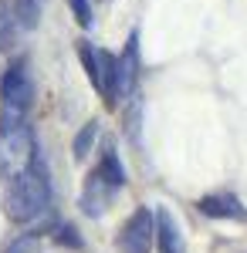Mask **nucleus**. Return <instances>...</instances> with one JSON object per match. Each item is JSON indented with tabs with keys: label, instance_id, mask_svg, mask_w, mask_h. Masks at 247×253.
Returning a JSON list of instances; mask_svg holds the SVG:
<instances>
[{
	"label": "nucleus",
	"instance_id": "obj_1",
	"mask_svg": "<svg viewBox=\"0 0 247 253\" xmlns=\"http://www.w3.org/2000/svg\"><path fill=\"white\" fill-rule=\"evenodd\" d=\"M51 206V179H48V166L34 159V166L17 179H10V189L3 199V210L14 223H31L38 219L44 210Z\"/></svg>",
	"mask_w": 247,
	"mask_h": 253
},
{
	"label": "nucleus",
	"instance_id": "obj_2",
	"mask_svg": "<svg viewBox=\"0 0 247 253\" xmlns=\"http://www.w3.org/2000/svg\"><path fill=\"white\" fill-rule=\"evenodd\" d=\"M0 98H3L0 128L27 122V108H31V75H27V61H14V64L3 71Z\"/></svg>",
	"mask_w": 247,
	"mask_h": 253
},
{
	"label": "nucleus",
	"instance_id": "obj_3",
	"mask_svg": "<svg viewBox=\"0 0 247 253\" xmlns=\"http://www.w3.org/2000/svg\"><path fill=\"white\" fill-rule=\"evenodd\" d=\"M34 135L27 128V122L20 125H7L0 128V175L3 179H17L20 172H27L34 166Z\"/></svg>",
	"mask_w": 247,
	"mask_h": 253
},
{
	"label": "nucleus",
	"instance_id": "obj_4",
	"mask_svg": "<svg viewBox=\"0 0 247 253\" xmlns=\"http://www.w3.org/2000/svg\"><path fill=\"white\" fill-rule=\"evenodd\" d=\"M152 240H156V219H152V213L142 206V210H135V213L125 219V226H122V233H119V253H149Z\"/></svg>",
	"mask_w": 247,
	"mask_h": 253
},
{
	"label": "nucleus",
	"instance_id": "obj_5",
	"mask_svg": "<svg viewBox=\"0 0 247 253\" xmlns=\"http://www.w3.org/2000/svg\"><path fill=\"white\" fill-rule=\"evenodd\" d=\"M135 75H139V38L132 34L125 41V51L115 58V101L135 91Z\"/></svg>",
	"mask_w": 247,
	"mask_h": 253
},
{
	"label": "nucleus",
	"instance_id": "obj_6",
	"mask_svg": "<svg viewBox=\"0 0 247 253\" xmlns=\"http://www.w3.org/2000/svg\"><path fill=\"white\" fill-rule=\"evenodd\" d=\"M115 193H119V189H115L112 182H109V179L95 169V172L85 179V189H81V210H85V216L98 219V216L112 206V196Z\"/></svg>",
	"mask_w": 247,
	"mask_h": 253
},
{
	"label": "nucleus",
	"instance_id": "obj_7",
	"mask_svg": "<svg viewBox=\"0 0 247 253\" xmlns=\"http://www.w3.org/2000/svg\"><path fill=\"white\" fill-rule=\"evenodd\" d=\"M156 243H159V253H186L183 233H180V226H176L170 210L156 213Z\"/></svg>",
	"mask_w": 247,
	"mask_h": 253
},
{
	"label": "nucleus",
	"instance_id": "obj_8",
	"mask_svg": "<svg viewBox=\"0 0 247 253\" xmlns=\"http://www.w3.org/2000/svg\"><path fill=\"white\" fill-rule=\"evenodd\" d=\"M200 213L203 216H213V219H247V210L227 193H217V196H203L200 203Z\"/></svg>",
	"mask_w": 247,
	"mask_h": 253
},
{
	"label": "nucleus",
	"instance_id": "obj_9",
	"mask_svg": "<svg viewBox=\"0 0 247 253\" xmlns=\"http://www.w3.org/2000/svg\"><path fill=\"white\" fill-rule=\"evenodd\" d=\"M17 31H20V24H17V14H14V3L0 0V51L17 44Z\"/></svg>",
	"mask_w": 247,
	"mask_h": 253
},
{
	"label": "nucleus",
	"instance_id": "obj_10",
	"mask_svg": "<svg viewBox=\"0 0 247 253\" xmlns=\"http://www.w3.org/2000/svg\"><path fill=\"white\" fill-rule=\"evenodd\" d=\"M98 172L105 175V179L112 182L115 189H122V182H125V169H122V162H119V152H115L112 145H105V152H102V166H98Z\"/></svg>",
	"mask_w": 247,
	"mask_h": 253
},
{
	"label": "nucleus",
	"instance_id": "obj_11",
	"mask_svg": "<svg viewBox=\"0 0 247 253\" xmlns=\"http://www.w3.org/2000/svg\"><path fill=\"white\" fill-rule=\"evenodd\" d=\"M14 14H17V24L34 31L41 20V0H14Z\"/></svg>",
	"mask_w": 247,
	"mask_h": 253
},
{
	"label": "nucleus",
	"instance_id": "obj_12",
	"mask_svg": "<svg viewBox=\"0 0 247 253\" xmlns=\"http://www.w3.org/2000/svg\"><path fill=\"white\" fill-rule=\"evenodd\" d=\"M95 132H98L95 122H88V125L78 132V138H75V159H78V162H81V159L92 152V138H95Z\"/></svg>",
	"mask_w": 247,
	"mask_h": 253
},
{
	"label": "nucleus",
	"instance_id": "obj_13",
	"mask_svg": "<svg viewBox=\"0 0 247 253\" xmlns=\"http://www.w3.org/2000/svg\"><path fill=\"white\" fill-rule=\"evenodd\" d=\"M3 253H38V233H24L20 240H14Z\"/></svg>",
	"mask_w": 247,
	"mask_h": 253
},
{
	"label": "nucleus",
	"instance_id": "obj_14",
	"mask_svg": "<svg viewBox=\"0 0 247 253\" xmlns=\"http://www.w3.org/2000/svg\"><path fill=\"white\" fill-rule=\"evenodd\" d=\"M68 3H71L75 20L81 24V27H88V24H92V3H88V0H68Z\"/></svg>",
	"mask_w": 247,
	"mask_h": 253
},
{
	"label": "nucleus",
	"instance_id": "obj_15",
	"mask_svg": "<svg viewBox=\"0 0 247 253\" xmlns=\"http://www.w3.org/2000/svg\"><path fill=\"white\" fill-rule=\"evenodd\" d=\"M55 240H58V243H64V247H81V240L75 236V230H71V226H58V230H55Z\"/></svg>",
	"mask_w": 247,
	"mask_h": 253
}]
</instances>
